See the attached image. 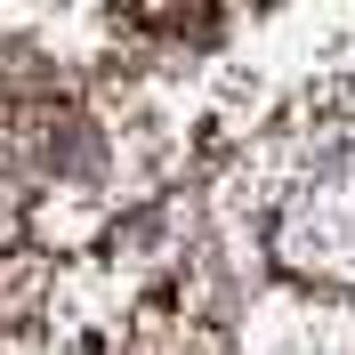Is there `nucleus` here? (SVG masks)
Listing matches in <instances>:
<instances>
[{
  "label": "nucleus",
  "mask_w": 355,
  "mask_h": 355,
  "mask_svg": "<svg viewBox=\"0 0 355 355\" xmlns=\"http://www.w3.org/2000/svg\"><path fill=\"white\" fill-rule=\"evenodd\" d=\"M275 250L291 275L355 291V137H339L323 162H307V178L291 186L283 218H275Z\"/></svg>",
  "instance_id": "nucleus-1"
},
{
  "label": "nucleus",
  "mask_w": 355,
  "mask_h": 355,
  "mask_svg": "<svg viewBox=\"0 0 355 355\" xmlns=\"http://www.w3.org/2000/svg\"><path fill=\"white\" fill-rule=\"evenodd\" d=\"M57 154V105L0 97V259L24 250V226L41 210V170Z\"/></svg>",
  "instance_id": "nucleus-2"
}]
</instances>
